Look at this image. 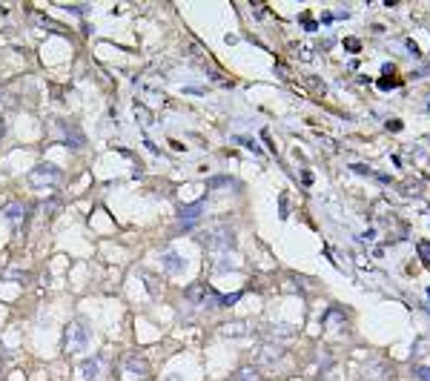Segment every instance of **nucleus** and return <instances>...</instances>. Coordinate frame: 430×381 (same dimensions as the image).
Segmentation results:
<instances>
[{
  "label": "nucleus",
  "mask_w": 430,
  "mask_h": 381,
  "mask_svg": "<svg viewBox=\"0 0 430 381\" xmlns=\"http://www.w3.org/2000/svg\"><path fill=\"white\" fill-rule=\"evenodd\" d=\"M89 341H92V327H89L83 318H78V321H72L69 327H66V332H63V350L66 352L86 350Z\"/></svg>",
  "instance_id": "1"
},
{
  "label": "nucleus",
  "mask_w": 430,
  "mask_h": 381,
  "mask_svg": "<svg viewBox=\"0 0 430 381\" xmlns=\"http://www.w3.org/2000/svg\"><path fill=\"white\" fill-rule=\"evenodd\" d=\"M29 181H32V187H35V189L58 187V184H60V169H58L55 164H40V166H35V169H32Z\"/></svg>",
  "instance_id": "2"
},
{
  "label": "nucleus",
  "mask_w": 430,
  "mask_h": 381,
  "mask_svg": "<svg viewBox=\"0 0 430 381\" xmlns=\"http://www.w3.org/2000/svg\"><path fill=\"white\" fill-rule=\"evenodd\" d=\"M121 373L126 378H146L149 375V361L138 352H126L124 358H121Z\"/></svg>",
  "instance_id": "3"
},
{
  "label": "nucleus",
  "mask_w": 430,
  "mask_h": 381,
  "mask_svg": "<svg viewBox=\"0 0 430 381\" xmlns=\"http://www.w3.org/2000/svg\"><path fill=\"white\" fill-rule=\"evenodd\" d=\"M101 364H103L101 355H92V358L80 361V367H78L80 378H83V381H98V378H101Z\"/></svg>",
  "instance_id": "4"
},
{
  "label": "nucleus",
  "mask_w": 430,
  "mask_h": 381,
  "mask_svg": "<svg viewBox=\"0 0 430 381\" xmlns=\"http://www.w3.org/2000/svg\"><path fill=\"white\" fill-rule=\"evenodd\" d=\"M158 264L167 270V273H181L184 266H187V261L178 255V252H172V250H164V252H158Z\"/></svg>",
  "instance_id": "5"
},
{
  "label": "nucleus",
  "mask_w": 430,
  "mask_h": 381,
  "mask_svg": "<svg viewBox=\"0 0 430 381\" xmlns=\"http://www.w3.org/2000/svg\"><path fill=\"white\" fill-rule=\"evenodd\" d=\"M204 198H201V201H195V204H187V207H178V218H181L184 223H190L192 227V221H195L198 215H201V209H204Z\"/></svg>",
  "instance_id": "6"
},
{
  "label": "nucleus",
  "mask_w": 430,
  "mask_h": 381,
  "mask_svg": "<svg viewBox=\"0 0 430 381\" xmlns=\"http://www.w3.org/2000/svg\"><path fill=\"white\" fill-rule=\"evenodd\" d=\"M3 212H6V218L15 223V227H20L23 218H26V207H23V204H17V201L6 204V209H3Z\"/></svg>",
  "instance_id": "7"
},
{
  "label": "nucleus",
  "mask_w": 430,
  "mask_h": 381,
  "mask_svg": "<svg viewBox=\"0 0 430 381\" xmlns=\"http://www.w3.org/2000/svg\"><path fill=\"white\" fill-rule=\"evenodd\" d=\"M135 121L141 123V126H146V129H152V126H158V118L152 115V112H149V109L146 106H135Z\"/></svg>",
  "instance_id": "8"
},
{
  "label": "nucleus",
  "mask_w": 430,
  "mask_h": 381,
  "mask_svg": "<svg viewBox=\"0 0 430 381\" xmlns=\"http://www.w3.org/2000/svg\"><path fill=\"white\" fill-rule=\"evenodd\" d=\"M60 126L66 129V138H63V144H66V146H72V149H80V146L86 144V141H83V135H80L78 129L69 132V123H66V121H60Z\"/></svg>",
  "instance_id": "9"
},
{
  "label": "nucleus",
  "mask_w": 430,
  "mask_h": 381,
  "mask_svg": "<svg viewBox=\"0 0 430 381\" xmlns=\"http://www.w3.org/2000/svg\"><path fill=\"white\" fill-rule=\"evenodd\" d=\"M235 381H258V373H255L253 367H244V370H238Z\"/></svg>",
  "instance_id": "10"
},
{
  "label": "nucleus",
  "mask_w": 430,
  "mask_h": 381,
  "mask_svg": "<svg viewBox=\"0 0 430 381\" xmlns=\"http://www.w3.org/2000/svg\"><path fill=\"white\" fill-rule=\"evenodd\" d=\"M184 92H190V95H204V89H198V86H187Z\"/></svg>",
  "instance_id": "11"
}]
</instances>
